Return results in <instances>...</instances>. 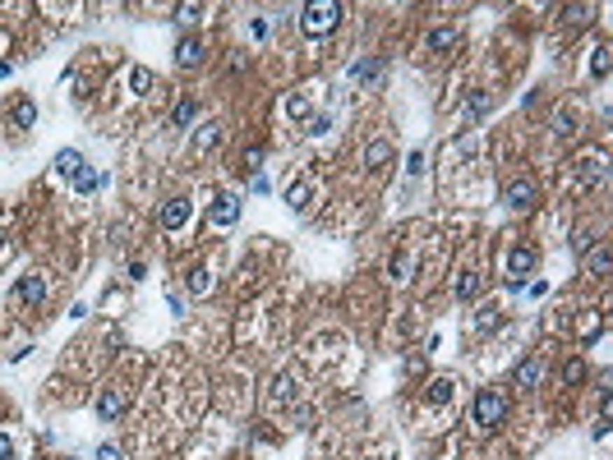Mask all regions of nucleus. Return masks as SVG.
<instances>
[{"mask_svg": "<svg viewBox=\"0 0 613 460\" xmlns=\"http://www.w3.org/2000/svg\"><path fill=\"white\" fill-rule=\"evenodd\" d=\"M10 124L14 129H37V101L33 97H19L10 110Z\"/></svg>", "mask_w": 613, "mask_h": 460, "instance_id": "9b49d317", "label": "nucleus"}, {"mask_svg": "<svg viewBox=\"0 0 613 460\" xmlns=\"http://www.w3.org/2000/svg\"><path fill=\"white\" fill-rule=\"evenodd\" d=\"M470 415H475V428H502L507 424V396L498 387H479Z\"/></svg>", "mask_w": 613, "mask_h": 460, "instance_id": "f257e3e1", "label": "nucleus"}, {"mask_svg": "<svg viewBox=\"0 0 613 460\" xmlns=\"http://www.w3.org/2000/svg\"><path fill=\"white\" fill-rule=\"evenodd\" d=\"M101 180H106V175H97V171H83V175L74 180V194H83V198H88V194H97V189H101Z\"/></svg>", "mask_w": 613, "mask_h": 460, "instance_id": "393cba45", "label": "nucleus"}, {"mask_svg": "<svg viewBox=\"0 0 613 460\" xmlns=\"http://www.w3.org/2000/svg\"><path fill=\"white\" fill-rule=\"evenodd\" d=\"M604 180V157H581L577 161V185H600Z\"/></svg>", "mask_w": 613, "mask_h": 460, "instance_id": "ddd939ff", "label": "nucleus"}, {"mask_svg": "<svg viewBox=\"0 0 613 460\" xmlns=\"http://www.w3.org/2000/svg\"><path fill=\"white\" fill-rule=\"evenodd\" d=\"M309 198H313V185H309V180H300V185L286 189V208L290 212H304V208H309Z\"/></svg>", "mask_w": 613, "mask_h": 460, "instance_id": "dca6fc26", "label": "nucleus"}, {"mask_svg": "<svg viewBox=\"0 0 613 460\" xmlns=\"http://www.w3.org/2000/svg\"><path fill=\"white\" fill-rule=\"evenodd\" d=\"M194 115H199V101H176V110H171V124H176V129H190L194 124Z\"/></svg>", "mask_w": 613, "mask_h": 460, "instance_id": "a211bd4d", "label": "nucleus"}, {"mask_svg": "<svg viewBox=\"0 0 613 460\" xmlns=\"http://www.w3.org/2000/svg\"><path fill=\"white\" fill-rule=\"evenodd\" d=\"M143 276H148V267H143V263H139V258H134V263H129V281H143Z\"/></svg>", "mask_w": 613, "mask_h": 460, "instance_id": "c03bdc74", "label": "nucleus"}, {"mask_svg": "<svg viewBox=\"0 0 613 460\" xmlns=\"http://www.w3.org/2000/svg\"><path fill=\"white\" fill-rule=\"evenodd\" d=\"M489 110V97L484 92H470V101H466V115H484Z\"/></svg>", "mask_w": 613, "mask_h": 460, "instance_id": "c85d7f7f", "label": "nucleus"}, {"mask_svg": "<svg viewBox=\"0 0 613 460\" xmlns=\"http://www.w3.org/2000/svg\"><path fill=\"white\" fill-rule=\"evenodd\" d=\"M290 396H295V378H290V373H281L277 382H272V405H286Z\"/></svg>", "mask_w": 613, "mask_h": 460, "instance_id": "4be33fe9", "label": "nucleus"}, {"mask_svg": "<svg viewBox=\"0 0 613 460\" xmlns=\"http://www.w3.org/2000/svg\"><path fill=\"white\" fill-rule=\"evenodd\" d=\"M591 244H595V235H591V230H577V240H572V249H577V253H586Z\"/></svg>", "mask_w": 613, "mask_h": 460, "instance_id": "e433bc0d", "label": "nucleus"}, {"mask_svg": "<svg viewBox=\"0 0 613 460\" xmlns=\"http://www.w3.org/2000/svg\"><path fill=\"white\" fill-rule=\"evenodd\" d=\"M554 129H558V138H572V134H577V110H558Z\"/></svg>", "mask_w": 613, "mask_h": 460, "instance_id": "bb28decb", "label": "nucleus"}, {"mask_svg": "<svg viewBox=\"0 0 613 460\" xmlns=\"http://www.w3.org/2000/svg\"><path fill=\"white\" fill-rule=\"evenodd\" d=\"M286 110L295 115V120H309V101H304V97H290V101H286Z\"/></svg>", "mask_w": 613, "mask_h": 460, "instance_id": "2f4dec72", "label": "nucleus"}, {"mask_svg": "<svg viewBox=\"0 0 613 460\" xmlns=\"http://www.w3.org/2000/svg\"><path fill=\"white\" fill-rule=\"evenodd\" d=\"M581 373H586V364L572 359V364H568V382H581Z\"/></svg>", "mask_w": 613, "mask_h": 460, "instance_id": "79ce46f5", "label": "nucleus"}, {"mask_svg": "<svg viewBox=\"0 0 613 460\" xmlns=\"http://www.w3.org/2000/svg\"><path fill=\"white\" fill-rule=\"evenodd\" d=\"M411 272H415L411 258H406V253H392V263H388V276H392V281H411Z\"/></svg>", "mask_w": 613, "mask_h": 460, "instance_id": "412c9836", "label": "nucleus"}, {"mask_svg": "<svg viewBox=\"0 0 613 460\" xmlns=\"http://www.w3.org/2000/svg\"><path fill=\"white\" fill-rule=\"evenodd\" d=\"M51 166H56V175H65V180H78L83 171H88V161H83V152H78V148H60Z\"/></svg>", "mask_w": 613, "mask_h": 460, "instance_id": "0eeeda50", "label": "nucleus"}, {"mask_svg": "<svg viewBox=\"0 0 613 460\" xmlns=\"http://www.w3.org/2000/svg\"><path fill=\"white\" fill-rule=\"evenodd\" d=\"M406 171H411V175H420V171H424V152H411V157H406Z\"/></svg>", "mask_w": 613, "mask_h": 460, "instance_id": "ea45409f", "label": "nucleus"}, {"mask_svg": "<svg viewBox=\"0 0 613 460\" xmlns=\"http://www.w3.org/2000/svg\"><path fill=\"white\" fill-rule=\"evenodd\" d=\"M379 69H383V60H379V55H365V60H355L351 78H355V83H369V78H379Z\"/></svg>", "mask_w": 613, "mask_h": 460, "instance_id": "6ab92c4d", "label": "nucleus"}, {"mask_svg": "<svg viewBox=\"0 0 613 460\" xmlns=\"http://www.w3.org/2000/svg\"><path fill=\"white\" fill-rule=\"evenodd\" d=\"M92 460H125V451L115 447V442H101V447H97V456H92Z\"/></svg>", "mask_w": 613, "mask_h": 460, "instance_id": "7c9ffc66", "label": "nucleus"}, {"mask_svg": "<svg viewBox=\"0 0 613 460\" xmlns=\"http://www.w3.org/2000/svg\"><path fill=\"white\" fill-rule=\"evenodd\" d=\"M258 166H263V152H258V148H249V152H245V171H249V175H263Z\"/></svg>", "mask_w": 613, "mask_h": 460, "instance_id": "f704fd0d", "label": "nucleus"}, {"mask_svg": "<svg viewBox=\"0 0 613 460\" xmlns=\"http://www.w3.org/2000/svg\"><path fill=\"white\" fill-rule=\"evenodd\" d=\"M609 267H613V253H609V244H600V249L591 253V272L595 276H609Z\"/></svg>", "mask_w": 613, "mask_h": 460, "instance_id": "a878e982", "label": "nucleus"}, {"mask_svg": "<svg viewBox=\"0 0 613 460\" xmlns=\"http://www.w3.org/2000/svg\"><path fill=\"white\" fill-rule=\"evenodd\" d=\"M14 74V65H10V60H0V78H10Z\"/></svg>", "mask_w": 613, "mask_h": 460, "instance_id": "a18cd8bd", "label": "nucleus"}, {"mask_svg": "<svg viewBox=\"0 0 613 460\" xmlns=\"http://www.w3.org/2000/svg\"><path fill=\"white\" fill-rule=\"evenodd\" d=\"M42 299H46V285H42V276H19V285H14L10 304H14V308H37Z\"/></svg>", "mask_w": 613, "mask_h": 460, "instance_id": "39448f33", "label": "nucleus"}, {"mask_svg": "<svg viewBox=\"0 0 613 460\" xmlns=\"http://www.w3.org/2000/svg\"><path fill=\"white\" fill-rule=\"evenodd\" d=\"M475 327L479 331H493V327H498V308H484V313L475 318Z\"/></svg>", "mask_w": 613, "mask_h": 460, "instance_id": "473e14b6", "label": "nucleus"}, {"mask_svg": "<svg viewBox=\"0 0 613 460\" xmlns=\"http://www.w3.org/2000/svg\"><path fill=\"white\" fill-rule=\"evenodd\" d=\"M309 134H313V138L332 134V120H327V115H309Z\"/></svg>", "mask_w": 613, "mask_h": 460, "instance_id": "c756f323", "label": "nucleus"}, {"mask_svg": "<svg viewBox=\"0 0 613 460\" xmlns=\"http://www.w3.org/2000/svg\"><path fill=\"white\" fill-rule=\"evenodd\" d=\"M217 138H222V124H217V120H212V124H203V129L194 134V152H208V148H212Z\"/></svg>", "mask_w": 613, "mask_h": 460, "instance_id": "aec40b11", "label": "nucleus"}, {"mask_svg": "<svg viewBox=\"0 0 613 460\" xmlns=\"http://www.w3.org/2000/svg\"><path fill=\"white\" fill-rule=\"evenodd\" d=\"M392 161H397V152H392V143H388V138H374V143L365 148V166H369V171H379V175H383Z\"/></svg>", "mask_w": 613, "mask_h": 460, "instance_id": "1a4fd4ad", "label": "nucleus"}, {"mask_svg": "<svg viewBox=\"0 0 613 460\" xmlns=\"http://www.w3.org/2000/svg\"><path fill=\"white\" fill-rule=\"evenodd\" d=\"M568 19L572 23H586V19H591V5H568Z\"/></svg>", "mask_w": 613, "mask_h": 460, "instance_id": "4c0bfd02", "label": "nucleus"}, {"mask_svg": "<svg viewBox=\"0 0 613 460\" xmlns=\"http://www.w3.org/2000/svg\"><path fill=\"white\" fill-rule=\"evenodd\" d=\"M129 88H134L139 97H148V88H153V69L134 65V69H129Z\"/></svg>", "mask_w": 613, "mask_h": 460, "instance_id": "b1692460", "label": "nucleus"}, {"mask_svg": "<svg viewBox=\"0 0 613 460\" xmlns=\"http://www.w3.org/2000/svg\"><path fill=\"white\" fill-rule=\"evenodd\" d=\"M212 221H217V226H235V221H240V194H217L212 198Z\"/></svg>", "mask_w": 613, "mask_h": 460, "instance_id": "6e6552de", "label": "nucleus"}, {"mask_svg": "<svg viewBox=\"0 0 613 460\" xmlns=\"http://www.w3.org/2000/svg\"><path fill=\"white\" fill-rule=\"evenodd\" d=\"M535 263H540V253L530 249V244H516V249L507 253V276H512V285H521L526 276L535 272Z\"/></svg>", "mask_w": 613, "mask_h": 460, "instance_id": "20e7f679", "label": "nucleus"}, {"mask_svg": "<svg viewBox=\"0 0 613 460\" xmlns=\"http://www.w3.org/2000/svg\"><path fill=\"white\" fill-rule=\"evenodd\" d=\"M535 198H540V189H535V180L530 175H521V180H512V185L502 189V203L512 212H526V208H535Z\"/></svg>", "mask_w": 613, "mask_h": 460, "instance_id": "7ed1b4c3", "label": "nucleus"}, {"mask_svg": "<svg viewBox=\"0 0 613 460\" xmlns=\"http://www.w3.org/2000/svg\"><path fill=\"white\" fill-rule=\"evenodd\" d=\"M249 37H258V42H263V37H268V19H254V23H249Z\"/></svg>", "mask_w": 613, "mask_h": 460, "instance_id": "a19ab883", "label": "nucleus"}, {"mask_svg": "<svg viewBox=\"0 0 613 460\" xmlns=\"http://www.w3.org/2000/svg\"><path fill=\"white\" fill-rule=\"evenodd\" d=\"M176 65L180 69H199L203 65V42L199 37H185V42L176 46Z\"/></svg>", "mask_w": 613, "mask_h": 460, "instance_id": "f8f14e48", "label": "nucleus"}, {"mask_svg": "<svg viewBox=\"0 0 613 460\" xmlns=\"http://www.w3.org/2000/svg\"><path fill=\"white\" fill-rule=\"evenodd\" d=\"M475 295H479V272H461L457 276V299H466V304H470Z\"/></svg>", "mask_w": 613, "mask_h": 460, "instance_id": "5701e85b", "label": "nucleus"}, {"mask_svg": "<svg viewBox=\"0 0 613 460\" xmlns=\"http://www.w3.org/2000/svg\"><path fill=\"white\" fill-rule=\"evenodd\" d=\"M120 415H125V391L120 387H106V391L97 396V419L111 424V419H120Z\"/></svg>", "mask_w": 613, "mask_h": 460, "instance_id": "9d476101", "label": "nucleus"}, {"mask_svg": "<svg viewBox=\"0 0 613 460\" xmlns=\"http://www.w3.org/2000/svg\"><path fill=\"white\" fill-rule=\"evenodd\" d=\"M452 391H457V382H452V378H434V382H429V391H424V401H429V405H447V401H452Z\"/></svg>", "mask_w": 613, "mask_h": 460, "instance_id": "2eb2a0df", "label": "nucleus"}, {"mask_svg": "<svg viewBox=\"0 0 613 460\" xmlns=\"http://www.w3.org/2000/svg\"><path fill=\"white\" fill-rule=\"evenodd\" d=\"M0 460H14V442L5 438V433H0Z\"/></svg>", "mask_w": 613, "mask_h": 460, "instance_id": "37998d69", "label": "nucleus"}, {"mask_svg": "<svg viewBox=\"0 0 613 460\" xmlns=\"http://www.w3.org/2000/svg\"><path fill=\"white\" fill-rule=\"evenodd\" d=\"M249 189H254V194H258V198H263V194H268V189H272V185H268V175H249Z\"/></svg>", "mask_w": 613, "mask_h": 460, "instance_id": "58836bf2", "label": "nucleus"}, {"mask_svg": "<svg viewBox=\"0 0 613 460\" xmlns=\"http://www.w3.org/2000/svg\"><path fill=\"white\" fill-rule=\"evenodd\" d=\"M190 290H194V295H212V272H203V267H199V272L190 276Z\"/></svg>", "mask_w": 613, "mask_h": 460, "instance_id": "cd10ccee", "label": "nucleus"}, {"mask_svg": "<svg viewBox=\"0 0 613 460\" xmlns=\"http://www.w3.org/2000/svg\"><path fill=\"white\" fill-rule=\"evenodd\" d=\"M452 42H457V28H429V37H424V46H429V51H452Z\"/></svg>", "mask_w": 613, "mask_h": 460, "instance_id": "f3484780", "label": "nucleus"}, {"mask_svg": "<svg viewBox=\"0 0 613 460\" xmlns=\"http://www.w3.org/2000/svg\"><path fill=\"white\" fill-rule=\"evenodd\" d=\"M190 198H167V203H162V212H157V221H162V230H180V226H185V221H190Z\"/></svg>", "mask_w": 613, "mask_h": 460, "instance_id": "423d86ee", "label": "nucleus"}, {"mask_svg": "<svg viewBox=\"0 0 613 460\" xmlns=\"http://www.w3.org/2000/svg\"><path fill=\"white\" fill-rule=\"evenodd\" d=\"M337 19H341V5H337V0H309V5H300V28L309 37L332 33Z\"/></svg>", "mask_w": 613, "mask_h": 460, "instance_id": "f03ea898", "label": "nucleus"}, {"mask_svg": "<svg viewBox=\"0 0 613 460\" xmlns=\"http://www.w3.org/2000/svg\"><path fill=\"white\" fill-rule=\"evenodd\" d=\"M595 78H609V46L595 51Z\"/></svg>", "mask_w": 613, "mask_h": 460, "instance_id": "72a5a7b5", "label": "nucleus"}, {"mask_svg": "<svg viewBox=\"0 0 613 460\" xmlns=\"http://www.w3.org/2000/svg\"><path fill=\"white\" fill-rule=\"evenodd\" d=\"M199 14H203V5H180V10H176V19H180V23H194Z\"/></svg>", "mask_w": 613, "mask_h": 460, "instance_id": "c9c22d12", "label": "nucleus"}, {"mask_svg": "<svg viewBox=\"0 0 613 460\" xmlns=\"http://www.w3.org/2000/svg\"><path fill=\"white\" fill-rule=\"evenodd\" d=\"M544 378V359H521L516 364V387H540Z\"/></svg>", "mask_w": 613, "mask_h": 460, "instance_id": "4468645a", "label": "nucleus"}]
</instances>
